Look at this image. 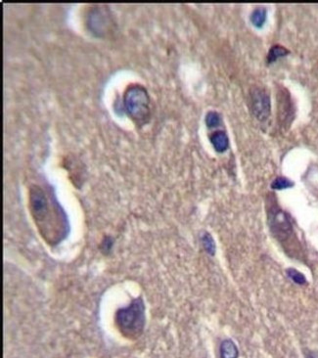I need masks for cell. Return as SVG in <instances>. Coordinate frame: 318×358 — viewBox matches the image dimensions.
Returning <instances> with one entry per match:
<instances>
[{
  "label": "cell",
  "instance_id": "cell-7",
  "mask_svg": "<svg viewBox=\"0 0 318 358\" xmlns=\"http://www.w3.org/2000/svg\"><path fill=\"white\" fill-rule=\"evenodd\" d=\"M212 146L215 149L216 152L223 153L229 147V139L225 131L218 130L214 131L210 136Z\"/></svg>",
  "mask_w": 318,
  "mask_h": 358
},
{
  "label": "cell",
  "instance_id": "cell-12",
  "mask_svg": "<svg viewBox=\"0 0 318 358\" xmlns=\"http://www.w3.org/2000/svg\"><path fill=\"white\" fill-rule=\"evenodd\" d=\"M223 123V118L222 116L214 111H211L207 114L206 116V124L207 127L212 128V127H218L221 126V124Z\"/></svg>",
  "mask_w": 318,
  "mask_h": 358
},
{
  "label": "cell",
  "instance_id": "cell-9",
  "mask_svg": "<svg viewBox=\"0 0 318 358\" xmlns=\"http://www.w3.org/2000/svg\"><path fill=\"white\" fill-rule=\"evenodd\" d=\"M289 53L290 51L287 49L286 47H284L282 45H279V44L272 45L268 51V54H267L266 61H267V63H274L278 59L287 56Z\"/></svg>",
  "mask_w": 318,
  "mask_h": 358
},
{
  "label": "cell",
  "instance_id": "cell-13",
  "mask_svg": "<svg viewBox=\"0 0 318 358\" xmlns=\"http://www.w3.org/2000/svg\"><path fill=\"white\" fill-rule=\"evenodd\" d=\"M202 242H203V246H204L205 250L207 251V253L211 255H214L216 249H215V243L213 241L211 234L205 233L202 237Z\"/></svg>",
  "mask_w": 318,
  "mask_h": 358
},
{
  "label": "cell",
  "instance_id": "cell-8",
  "mask_svg": "<svg viewBox=\"0 0 318 358\" xmlns=\"http://www.w3.org/2000/svg\"><path fill=\"white\" fill-rule=\"evenodd\" d=\"M239 350L231 340H225L221 345V358H238Z\"/></svg>",
  "mask_w": 318,
  "mask_h": 358
},
{
  "label": "cell",
  "instance_id": "cell-3",
  "mask_svg": "<svg viewBox=\"0 0 318 358\" xmlns=\"http://www.w3.org/2000/svg\"><path fill=\"white\" fill-rule=\"evenodd\" d=\"M249 97V106L253 116L260 122H265L271 112L269 93L263 87L253 86L250 89Z\"/></svg>",
  "mask_w": 318,
  "mask_h": 358
},
{
  "label": "cell",
  "instance_id": "cell-5",
  "mask_svg": "<svg viewBox=\"0 0 318 358\" xmlns=\"http://www.w3.org/2000/svg\"><path fill=\"white\" fill-rule=\"evenodd\" d=\"M278 104L280 124L282 126H290L294 118V107L291 102L290 94L284 88L278 91Z\"/></svg>",
  "mask_w": 318,
  "mask_h": 358
},
{
  "label": "cell",
  "instance_id": "cell-14",
  "mask_svg": "<svg viewBox=\"0 0 318 358\" xmlns=\"http://www.w3.org/2000/svg\"><path fill=\"white\" fill-rule=\"evenodd\" d=\"M287 275H288V277H289L293 282H295L296 284H307L306 276H305L304 274L299 272L297 270L294 269V268H289V269H287Z\"/></svg>",
  "mask_w": 318,
  "mask_h": 358
},
{
  "label": "cell",
  "instance_id": "cell-4",
  "mask_svg": "<svg viewBox=\"0 0 318 358\" xmlns=\"http://www.w3.org/2000/svg\"><path fill=\"white\" fill-rule=\"evenodd\" d=\"M30 209L35 222L38 224L50 216L49 200L42 187L33 185L30 189Z\"/></svg>",
  "mask_w": 318,
  "mask_h": 358
},
{
  "label": "cell",
  "instance_id": "cell-10",
  "mask_svg": "<svg viewBox=\"0 0 318 358\" xmlns=\"http://www.w3.org/2000/svg\"><path fill=\"white\" fill-rule=\"evenodd\" d=\"M250 21L255 28H263L266 21V9L264 6L255 7L250 16Z\"/></svg>",
  "mask_w": 318,
  "mask_h": 358
},
{
  "label": "cell",
  "instance_id": "cell-11",
  "mask_svg": "<svg viewBox=\"0 0 318 358\" xmlns=\"http://www.w3.org/2000/svg\"><path fill=\"white\" fill-rule=\"evenodd\" d=\"M293 186H294V182L287 177H283V176L276 177L271 183V188L274 190L287 189V188H291Z\"/></svg>",
  "mask_w": 318,
  "mask_h": 358
},
{
  "label": "cell",
  "instance_id": "cell-2",
  "mask_svg": "<svg viewBox=\"0 0 318 358\" xmlns=\"http://www.w3.org/2000/svg\"><path fill=\"white\" fill-rule=\"evenodd\" d=\"M150 100L147 90L140 85L128 86L125 93L127 114L138 125H144L150 117Z\"/></svg>",
  "mask_w": 318,
  "mask_h": 358
},
{
  "label": "cell",
  "instance_id": "cell-1",
  "mask_svg": "<svg viewBox=\"0 0 318 358\" xmlns=\"http://www.w3.org/2000/svg\"><path fill=\"white\" fill-rule=\"evenodd\" d=\"M116 324L120 332L127 339H137L145 326V306L139 297L129 306L120 308L116 313Z\"/></svg>",
  "mask_w": 318,
  "mask_h": 358
},
{
  "label": "cell",
  "instance_id": "cell-6",
  "mask_svg": "<svg viewBox=\"0 0 318 358\" xmlns=\"http://www.w3.org/2000/svg\"><path fill=\"white\" fill-rule=\"evenodd\" d=\"M270 225L273 230L279 233H285L291 230V224L286 213L281 210H272L269 213Z\"/></svg>",
  "mask_w": 318,
  "mask_h": 358
}]
</instances>
